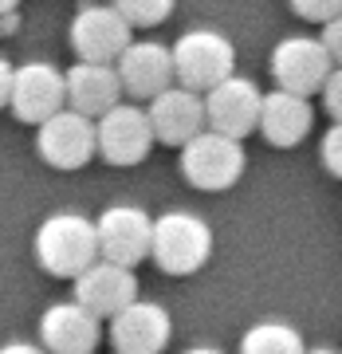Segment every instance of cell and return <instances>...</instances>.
<instances>
[{"instance_id":"1","label":"cell","mask_w":342,"mask_h":354,"mask_svg":"<svg viewBox=\"0 0 342 354\" xmlns=\"http://www.w3.org/2000/svg\"><path fill=\"white\" fill-rule=\"evenodd\" d=\"M213 256V228L189 209H169L153 216L150 228V260L165 276H193Z\"/></svg>"},{"instance_id":"2","label":"cell","mask_w":342,"mask_h":354,"mask_svg":"<svg viewBox=\"0 0 342 354\" xmlns=\"http://www.w3.org/2000/svg\"><path fill=\"white\" fill-rule=\"evenodd\" d=\"M99 260L95 221L83 213H51L36 228V264L55 279H75Z\"/></svg>"},{"instance_id":"3","label":"cell","mask_w":342,"mask_h":354,"mask_svg":"<svg viewBox=\"0 0 342 354\" xmlns=\"http://www.w3.org/2000/svg\"><path fill=\"white\" fill-rule=\"evenodd\" d=\"M181 150V177L189 181L193 189L201 193H225L232 189L236 181L248 169V153H244L240 138H228V134H216V130L205 127L201 134H193Z\"/></svg>"},{"instance_id":"4","label":"cell","mask_w":342,"mask_h":354,"mask_svg":"<svg viewBox=\"0 0 342 354\" xmlns=\"http://www.w3.org/2000/svg\"><path fill=\"white\" fill-rule=\"evenodd\" d=\"M173 55V83L189 91H209L213 83H220L225 75L236 71V48L225 32L216 28H189L181 32L178 44L169 48Z\"/></svg>"},{"instance_id":"5","label":"cell","mask_w":342,"mask_h":354,"mask_svg":"<svg viewBox=\"0 0 342 354\" xmlns=\"http://www.w3.org/2000/svg\"><path fill=\"white\" fill-rule=\"evenodd\" d=\"M153 150L150 118L138 102H114L95 118V153L111 165H138Z\"/></svg>"},{"instance_id":"6","label":"cell","mask_w":342,"mask_h":354,"mask_svg":"<svg viewBox=\"0 0 342 354\" xmlns=\"http://www.w3.org/2000/svg\"><path fill=\"white\" fill-rule=\"evenodd\" d=\"M67 39H71V51L79 59H95V64H114L122 48L134 39V28L126 24V16L118 12L114 4H99V0H87L75 16H71V28H67Z\"/></svg>"},{"instance_id":"7","label":"cell","mask_w":342,"mask_h":354,"mask_svg":"<svg viewBox=\"0 0 342 354\" xmlns=\"http://www.w3.org/2000/svg\"><path fill=\"white\" fill-rule=\"evenodd\" d=\"M201 99H205V127L244 142L256 130V122H260V99H264V91L256 87L252 79L232 71L220 83H213Z\"/></svg>"},{"instance_id":"8","label":"cell","mask_w":342,"mask_h":354,"mask_svg":"<svg viewBox=\"0 0 342 354\" xmlns=\"http://www.w3.org/2000/svg\"><path fill=\"white\" fill-rule=\"evenodd\" d=\"M36 130V150L51 169H83L95 158V118L71 106L48 114Z\"/></svg>"},{"instance_id":"9","label":"cell","mask_w":342,"mask_h":354,"mask_svg":"<svg viewBox=\"0 0 342 354\" xmlns=\"http://www.w3.org/2000/svg\"><path fill=\"white\" fill-rule=\"evenodd\" d=\"M150 228H153V216L146 209H138V205H111L95 221L99 256L111 260V264L138 268L150 256Z\"/></svg>"},{"instance_id":"10","label":"cell","mask_w":342,"mask_h":354,"mask_svg":"<svg viewBox=\"0 0 342 354\" xmlns=\"http://www.w3.org/2000/svg\"><path fill=\"white\" fill-rule=\"evenodd\" d=\"M8 106L20 122L39 127L48 114L67 106L64 99V71L48 59H28L12 67V91H8Z\"/></svg>"},{"instance_id":"11","label":"cell","mask_w":342,"mask_h":354,"mask_svg":"<svg viewBox=\"0 0 342 354\" xmlns=\"http://www.w3.org/2000/svg\"><path fill=\"white\" fill-rule=\"evenodd\" d=\"M330 55L319 36H283L272 48V79L276 87L295 91V95H315L323 79L330 75Z\"/></svg>"},{"instance_id":"12","label":"cell","mask_w":342,"mask_h":354,"mask_svg":"<svg viewBox=\"0 0 342 354\" xmlns=\"http://www.w3.org/2000/svg\"><path fill=\"white\" fill-rule=\"evenodd\" d=\"M71 288H75V304H83L95 319H111L126 304L138 299V276H134V268L111 264L102 256L71 279Z\"/></svg>"},{"instance_id":"13","label":"cell","mask_w":342,"mask_h":354,"mask_svg":"<svg viewBox=\"0 0 342 354\" xmlns=\"http://www.w3.org/2000/svg\"><path fill=\"white\" fill-rule=\"evenodd\" d=\"M173 335V319L162 304L134 299L118 315H111V346L114 354H162Z\"/></svg>"},{"instance_id":"14","label":"cell","mask_w":342,"mask_h":354,"mask_svg":"<svg viewBox=\"0 0 342 354\" xmlns=\"http://www.w3.org/2000/svg\"><path fill=\"white\" fill-rule=\"evenodd\" d=\"M114 71H118L122 95L150 102L158 91H165L173 83V55L158 39H130L122 48V55L114 59Z\"/></svg>"},{"instance_id":"15","label":"cell","mask_w":342,"mask_h":354,"mask_svg":"<svg viewBox=\"0 0 342 354\" xmlns=\"http://www.w3.org/2000/svg\"><path fill=\"white\" fill-rule=\"evenodd\" d=\"M146 118H150L153 142H165V146H185L193 134L205 130V99L201 91H189L181 83H169L165 91H158L146 106Z\"/></svg>"},{"instance_id":"16","label":"cell","mask_w":342,"mask_h":354,"mask_svg":"<svg viewBox=\"0 0 342 354\" xmlns=\"http://www.w3.org/2000/svg\"><path fill=\"white\" fill-rule=\"evenodd\" d=\"M99 319L83 304H51L39 315V346L48 354H95L99 351Z\"/></svg>"},{"instance_id":"17","label":"cell","mask_w":342,"mask_h":354,"mask_svg":"<svg viewBox=\"0 0 342 354\" xmlns=\"http://www.w3.org/2000/svg\"><path fill=\"white\" fill-rule=\"evenodd\" d=\"M311 127H315V106H311L307 95L276 87L260 99V122H256V130H260L272 146H279V150L299 146V142L311 134Z\"/></svg>"},{"instance_id":"18","label":"cell","mask_w":342,"mask_h":354,"mask_svg":"<svg viewBox=\"0 0 342 354\" xmlns=\"http://www.w3.org/2000/svg\"><path fill=\"white\" fill-rule=\"evenodd\" d=\"M64 99L71 111L99 118L102 111H111L114 102H122V83L114 64H95V59H75L64 71Z\"/></svg>"},{"instance_id":"19","label":"cell","mask_w":342,"mask_h":354,"mask_svg":"<svg viewBox=\"0 0 342 354\" xmlns=\"http://www.w3.org/2000/svg\"><path fill=\"white\" fill-rule=\"evenodd\" d=\"M303 335L292 323H279V319H264L256 327L244 330L240 339V354H303Z\"/></svg>"},{"instance_id":"20","label":"cell","mask_w":342,"mask_h":354,"mask_svg":"<svg viewBox=\"0 0 342 354\" xmlns=\"http://www.w3.org/2000/svg\"><path fill=\"white\" fill-rule=\"evenodd\" d=\"M111 4L126 16L130 28H153L162 20H169L173 8H178V0H111Z\"/></svg>"},{"instance_id":"21","label":"cell","mask_w":342,"mask_h":354,"mask_svg":"<svg viewBox=\"0 0 342 354\" xmlns=\"http://www.w3.org/2000/svg\"><path fill=\"white\" fill-rule=\"evenodd\" d=\"M319 158H323V169L342 181V122H330L327 127V134L319 142Z\"/></svg>"},{"instance_id":"22","label":"cell","mask_w":342,"mask_h":354,"mask_svg":"<svg viewBox=\"0 0 342 354\" xmlns=\"http://www.w3.org/2000/svg\"><path fill=\"white\" fill-rule=\"evenodd\" d=\"M287 4L299 20H311V24H327L330 16L342 12V0H287Z\"/></svg>"},{"instance_id":"23","label":"cell","mask_w":342,"mask_h":354,"mask_svg":"<svg viewBox=\"0 0 342 354\" xmlns=\"http://www.w3.org/2000/svg\"><path fill=\"white\" fill-rule=\"evenodd\" d=\"M319 95H323V106H327L330 118H334V122H342V67H330V75L323 79Z\"/></svg>"},{"instance_id":"24","label":"cell","mask_w":342,"mask_h":354,"mask_svg":"<svg viewBox=\"0 0 342 354\" xmlns=\"http://www.w3.org/2000/svg\"><path fill=\"white\" fill-rule=\"evenodd\" d=\"M323 48H327V55H330V64L334 67H342V12L339 16H330L327 24H323Z\"/></svg>"},{"instance_id":"25","label":"cell","mask_w":342,"mask_h":354,"mask_svg":"<svg viewBox=\"0 0 342 354\" xmlns=\"http://www.w3.org/2000/svg\"><path fill=\"white\" fill-rule=\"evenodd\" d=\"M8 91H12V64L0 59V111L8 106Z\"/></svg>"},{"instance_id":"26","label":"cell","mask_w":342,"mask_h":354,"mask_svg":"<svg viewBox=\"0 0 342 354\" xmlns=\"http://www.w3.org/2000/svg\"><path fill=\"white\" fill-rule=\"evenodd\" d=\"M0 354H48V351L36 346V342H8V346H0Z\"/></svg>"},{"instance_id":"27","label":"cell","mask_w":342,"mask_h":354,"mask_svg":"<svg viewBox=\"0 0 342 354\" xmlns=\"http://www.w3.org/2000/svg\"><path fill=\"white\" fill-rule=\"evenodd\" d=\"M185 354H225V351H216V346H189Z\"/></svg>"},{"instance_id":"28","label":"cell","mask_w":342,"mask_h":354,"mask_svg":"<svg viewBox=\"0 0 342 354\" xmlns=\"http://www.w3.org/2000/svg\"><path fill=\"white\" fill-rule=\"evenodd\" d=\"M16 4H20V0H0V16H8V12H16Z\"/></svg>"},{"instance_id":"29","label":"cell","mask_w":342,"mask_h":354,"mask_svg":"<svg viewBox=\"0 0 342 354\" xmlns=\"http://www.w3.org/2000/svg\"><path fill=\"white\" fill-rule=\"evenodd\" d=\"M303 354H339V351H330V346H315V351H303Z\"/></svg>"},{"instance_id":"30","label":"cell","mask_w":342,"mask_h":354,"mask_svg":"<svg viewBox=\"0 0 342 354\" xmlns=\"http://www.w3.org/2000/svg\"><path fill=\"white\" fill-rule=\"evenodd\" d=\"M0 32H4V28H0Z\"/></svg>"}]
</instances>
